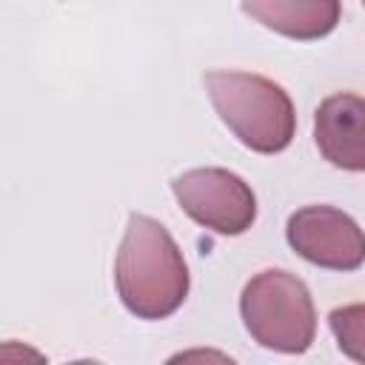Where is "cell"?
<instances>
[{
  "label": "cell",
  "instance_id": "ba28073f",
  "mask_svg": "<svg viewBox=\"0 0 365 365\" xmlns=\"http://www.w3.org/2000/svg\"><path fill=\"white\" fill-rule=\"evenodd\" d=\"M328 325H331V334L339 351L348 359L365 365V302L334 308L328 314Z\"/></svg>",
  "mask_w": 365,
  "mask_h": 365
},
{
  "label": "cell",
  "instance_id": "5b68a950",
  "mask_svg": "<svg viewBox=\"0 0 365 365\" xmlns=\"http://www.w3.org/2000/svg\"><path fill=\"white\" fill-rule=\"evenodd\" d=\"M288 245L311 265L331 271H356L365 262V231L334 205H305L288 217Z\"/></svg>",
  "mask_w": 365,
  "mask_h": 365
},
{
  "label": "cell",
  "instance_id": "52a82bcc",
  "mask_svg": "<svg viewBox=\"0 0 365 365\" xmlns=\"http://www.w3.org/2000/svg\"><path fill=\"white\" fill-rule=\"evenodd\" d=\"M242 11L288 40L328 37L342 14L339 0H240Z\"/></svg>",
  "mask_w": 365,
  "mask_h": 365
},
{
  "label": "cell",
  "instance_id": "8992f818",
  "mask_svg": "<svg viewBox=\"0 0 365 365\" xmlns=\"http://www.w3.org/2000/svg\"><path fill=\"white\" fill-rule=\"evenodd\" d=\"M319 154L342 171H365V97L354 91L331 94L314 114Z\"/></svg>",
  "mask_w": 365,
  "mask_h": 365
},
{
  "label": "cell",
  "instance_id": "7a4b0ae2",
  "mask_svg": "<svg viewBox=\"0 0 365 365\" xmlns=\"http://www.w3.org/2000/svg\"><path fill=\"white\" fill-rule=\"evenodd\" d=\"M205 91L228 131L257 154H279L297 131V111L288 91L254 71L214 68L205 74Z\"/></svg>",
  "mask_w": 365,
  "mask_h": 365
},
{
  "label": "cell",
  "instance_id": "9c48e42d",
  "mask_svg": "<svg viewBox=\"0 0 365 365\" xmlns=\"http://www.w3.org/2000/svg\"><path fill=\"white\" fill-rule=\"evenodd\" d=\"M362 6H365V0H362Z\"/></svg>",
  "mask_w": 365,
  "mask_h": 365
},
{
  "label": "cell",
  "instance_id": "277c9868",
  "mask_svg": "<svg viewBox=\"0 0 365 365\" xmlns=\"http://www.w3.org/2000/svg\"><path fill=\"white\" fill-rule=\"evenodd\" d=\"M171 191L180 208L214 234L240 237L257 220V197L251 185L228 168L205 165L182 171L171 180Z\"/></svg>",
  "mask_w": 365,
  "mask_h": 365
},
{
  "label": "cell",
  "instance_id": "3957f363",
  "mask_svg": "<svg viewBox=\"0 0 365 365\" xmlns=\"http://www.w3.org/2000/svg\"><path fill=\"white\" fill-rule=\"evenodd\" d=\"M240 317L257 345L279 354H305L317 334L308 285L282 268H265L245 282Z\"/></svg>",
  "mask_w": 365,
  "mask_h": 365
},
{
  "label": "cell",
  "instance_id": "6da1fadb",
  "mask_svg": "<svg viewBox=\"0 0 365 365\" xmlns=\"http://www.w3.org/2000/svg\"><path fill=\"white\" fill-rule=\"evenodd\" d=\"M114 285L120 302L137 319H165L185 302L188 265L163 222L148 214H128L114 259Z\"/></svg>",
  "mask_w": 365,
  "mask_h": 365
}]
</instances>
